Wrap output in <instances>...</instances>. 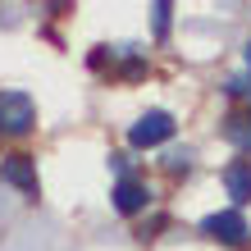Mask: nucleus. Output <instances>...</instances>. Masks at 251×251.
Wrapping results in <instances>:
<instances>
[{"label":"nucleus","instance_id":"1a4fd4ad","mask_svg":"<svg viewBox=\"0 0 251 251\" xmlns=\"http://www.w3.org/2000/svg\"><path fill=\"white\" fill-rule=\"evenodd\" d=\"M247 69H251V46H247Z\"/></svg>","mask_w":251,"mask_h":251},{"label":"nucleus","instance_id":"7ed1b4c3","mask_svg":"<svg viewBox=\"0 0 251 251\" xmlns=\"http://www.w3.org/2000/svg\"><path fill=\"white\" fill-rule=\"evenodd\" d=\"M169 137H174V119H169L165 110L142 114V119L128 128V142L132 146H160V142H169Z\"/></svg>","mask_w":251,"mask_h":251},{"label":"nucleus","instance_id":"39448f33","mask_svg":"<svg viewBox=\"0 0 251 251\" xmlns=\"http://www.w3.org/2000/svg\"><path fill=\"white\" fill-rule=\"evenodd\" d=\"M146 201H151L146 183H137V178H119V183H114V210H119V215H137V210H146Z\"/></svg>","mask_w":251,"mask_h":251},{"label":"nucleus","instance_id":"f257e3e1","mask_svg":"<svg viewBox=\"0 0 251 251\" xmlns=\"http://www.w3.org/2000/svg\"><path fill=\"white\" fill-rule=\"evenodd\" d=\"M201 233L215 238V242H224V247H242L247 242V219H242V210H219V215L201 219Z\"/></svg>","mask_w":251,"mask_h":251},{"label":"nucleus","instance_id":"f03ea898","mask_svg":"<svg viewBox=\"0 0 251 251\" xmlns=\"http://www.w3.org/2000/svg\"><path fill=\"white\" fill-rule=\"evenodd\" d=\"M37 124V105L23 92H0V128L5 132H27Z\"/></svg>","mask_w":251,"mask_h":251},{"label":"nucleus","instance_id":"20e7f679","mask_svg":"<svg viewBox=\"0 0 251 251\" xmlns=\"http://www.w3.org/2000/svg\"><path fill=\"white\" fill-rule=\"evenodd\" d=\"M0 178L14 183L19 192H27V197H37V165L27 155H5V165H0Z\"/></svg>","mask_w":251,"mask_h":251},{"label":"nucleus","instance_id":"0eeeda50","mask_svg":"<svg viewBox=\"0 0 251 251\" xmlns=\"http://www.w3.org/2000/svg\"><path fill=\"white\" fill-rule=\"evenodd\" d=\"M228 142H238V146H247V151H251V124L247 119H228Z\"/></svg>","mask_w":251,"mask_h":251},{"label":"nucleus","instance_id":"6e6552de","mask_svg":"<svg viewBox=\"0 0 251 251\" xmlns=\"http://www.w3.org/2000/svg\"><path fill=\"white\" fill-rule=\"evenodd\" d=\"M169 14H174L169 5H155V37H165V32H169Z\"/></svg>","mask_w":251,"mask_h":251},{"label":"nucleus","instance_id":"423d86ee","mask_svg":"<svg viewBox=\"0 0 251 251\" xmlns=\"http://www.w3.org/2000/svg\"><path fill=\"white\" fill-rule=\"evenodd\" d=\"M224 187H228V197L238 205L251 201V165H247V160H233V165L224 169Z\"/></svg>","mask_w":251,"mask_h":251}]
</instances>
